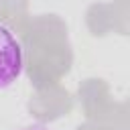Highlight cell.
Instances as JSON below:
<instances>
[{
	"mask_svg": "<svg viewBox=\"0 0 130 130\" xmlns=\"http://www.w3.org/2000/svg\"><path fill=\"white\" fill-rule=\"evenodd\" d=\"M24 69V51L10 26L0 22V91L14 85Z\"/></svg>",
	"mask_w": 130,
	"mask_h": 130,
	"instance_id": "1",
	"label": "cell"
},
{
	"mask_svg": "<svg viewBox=\"0 0 130 130\" xmlns=\"http://www.w3.org/2000/svg\"><path fill=\"white\" fill-rule=\"evenodd\" d=\"M20 130H49L45 124H28V126H22Z\"/></svg>",
	"mask_w": 130,
	"mask_h": 130,
	"instance_id": "2",
	"label": "cell"
}]
</instances>
